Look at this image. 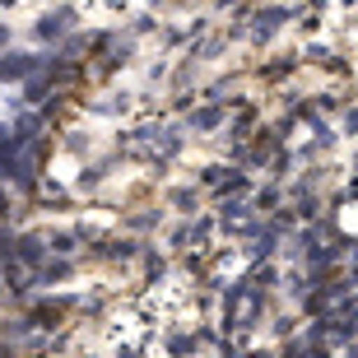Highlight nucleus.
Instances as JSON below:
<instances>
[{"instance_id": "f257e3e1", "label": "nucleus", "mask_w": 358, "mask_h": 358, "mask_svg": "<svg viewBox=\"0 0 358 358\" xmlns=\"http://www.w3.org/2000/svg\"><path fill=\"white\" fill-rule=\"evenodd\" d=\"M28 70H33L28 56H0V80H24Z\"/></svg>"}, {"instance_id": "f03ea898", "label": "nucleus", "mask_w": 358, "mask_h": 358, "mask_svg": "<svg viewBox=\"0 0 358 358\" xmlns=\"http://www.w3.org/2000/svg\"><path fill=\"white\" fill-rule=\"evenodd\" d=\"M252 312H256V293H238V303L228 307V317H238L242 326H247V317H252Z\"/></svg>"}, {"instance_id": "7ed1b4c3", "label": "nucleus", "mask_w": 358, "mask_h": 358, "mask_svg": "<svg viewBox=\"0 0 358 358\" xmlns=\"http://www.w3.org/2000/svg\"><path fill=\"white\" fill-rule=\"evenodd\" d=\"M196 126H200V131H210V126H219V112H214V107H205V112H196Z\"/></svg>"}, {"instance_id": "20e7f679", "label": "nucleus", "mask_w": 358, "mask_h": 358, "mask_svg": "<svg viewBox=\"0 0 358 358\" xmlns=\"http://www.w3.org/2000/svg\"><path fill=\"white\" fill-rule=\"evenodd\" d=\"M0 42H10V28H5V24H0Z\"/></svg>"}]
</instances>
